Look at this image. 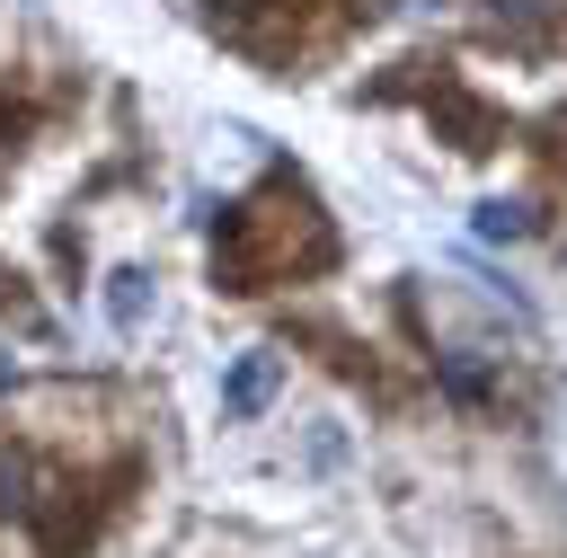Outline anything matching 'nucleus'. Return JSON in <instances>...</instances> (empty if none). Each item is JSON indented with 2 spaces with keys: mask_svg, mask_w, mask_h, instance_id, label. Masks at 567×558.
<instances>
[{
  "mask_svg": "<svg viewBox=\"0 0 567 558\" xmlns=\"http://www.w3.org/2000/svg\"><path fill=\"white\" fill-rule=\"evenodd\" d=\"M115 319H124V328L142 319V275H115Z\"/></svg>",
  "mask_w": 567,
  "mask_h": 558,
  "instance_id": "obj_4",
  "label": "nucleus"
},
{
  "mask_svg": "<svg viewBox=\"0 0 567 558\" xmlns=\"http://www.w3.org/2000/svg\"><path fill=\"white\" fill-rule=\"evenodd\" d=\"M266 399H275V354H239L230 381H221V407H230V416H257Z\"/></svg>",
  "mask_w": 567,
  "mask_h": 558,
  "instance_id": "obj_1",
  "label": "nucleus"
},
{
  "mask_svg": "<svg viewBox=\"0 0 567 558\" xmlns=\"http://www.w3.org/2000/svg\"><path fill=\"white\" fill-rule=\"evenodd\" d=\"M532 221L514 213V204H478V239H523Z\"/></svg>",
  "mask_w": 567,
  "mask_h": 558,
  "instance_id": "obj_2",
  "label": "nucleus"
},
{
  "mask_svg": "<svg viewBox=\"0 0 567 558\" xmlns=\"http://www.w3.org/2000/svg\"><path fill=\"white\" fill-rule=\"evenodd\" d=\"M443 390H452V399H478L487 372H478V363H443Z\"/></svg>",
  "mask_w": 567,
  "mask_h": 558,
  "instance_id": "obj_3",
  "label": "nucleus"
}]
</instances>
